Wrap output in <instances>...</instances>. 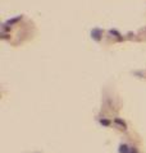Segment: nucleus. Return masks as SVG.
Instances as JSON below:
<instances>
[{"instance_id": "f03ea898", "label": "nucleus", "mask_w": 146, "mask_h": 153, "mask_svg": "<svg viewBox=\"0 0 146 153\" xmlns=\"http://www.w3.org/2000/svg\"><path fill=\"white\" fill-rule=\"evenodd\" d=\"M130 149H131V148L123 143V144H121V146H119L118 152H119V153H130Z\"/></svg>"}, {"instance_id": "423d86ee", "label": "nucleus", "mask_w": 146, "mask_h": 153, "mask_svg": "<svg viewBox=\"0 0 146 153\" xmlns=\"http://www.w3.org/2000/svg\"><path fill=\"white\" fill-rule=\"evenodd\" d=\"M100 124H101V125H104V126H109L110 125V121L108 120V119H101Z\"/></svg>"}, {"instance_id": "6e6552de", "label": "nucleus", "mask_w": 146, "mask_h": 153, "mask_svg": "<svg viewBox=\"0 0 146 153\" xmlns=\"http://www.w3.org/2000/svg\"><path fill=\"white\" fill-rule=\"evenodd\" d=\"M130 153H139V152H137V149H136V148H131Z\"/></svg>"}, {"instance_id": "f257e3e1", "label": "nucleus", "mask_w": 146, "mask_h": 153, "mask_svg": "<svg viewBox=\"0 0 146 153\" xmlns=\"http://www.w3.org/2000/svg\"><path fill=\"white\" fill-rule=\"evenodd\" d=\"M101 36H103V30H100V28H94V30H91V38L92 40L100 41Z\"/></svg>"}, {"instance_id": "20e7f679", "label": "nucleus", "mask_w": 146, "mask_h": 153, "mask_svg": "<svg viewBox=\"0 0 146 153\" xmlns=\"http://www.w3.org/2000/svg\"><path fill=\"white\" fill-rule=\"evenodd\" d=\"M114 123H115V124H118V125L122 126L123 129H126V126H127V125H126V123H124L123 120H121V119H118V117H117L115 120H114Z\"/></svg>"}, {"instance_id": "39448f33", "label": "nucleus", "mask_w": 146, "mask_h": 153, "mask_svg": "<svg viewBox=\"0 0 146 153\" xmlns=\"http://www.w3.org/2000/svg\"><path fill=\"white\" fill-rule=\"evenodd\" d=\"M21 18H22V16H18L17 18H12V19H9V21L7 22V25H13V23H16V22H18V21H21Z\"/></svg>"}, {"instance_id": "0eeeda50", "label": "nucleus", "mask_w": 146, "mask_h": 153, "mask_svg": "<svg viewBox=\"0 0 146 153\" xmlns=\"http://www.w3.org/2000/svg\"><path fill=\"white\" fill-rule=\"evenodd\" d=\"M1 28H3V31H9V27H8L7 23H4V25L1 26Z\"/></svg>"}, {"instance_id": "1a4fd4ad", "label": "nucleus", "mask_w": 146, "mask_h": 153, "mask_svg": "<svg viewBox=\"0 0 146 153\" xmlns=\"http://www.w3.org/2000/svg\"><path fill=\"white\" fill-rule=\"evenodd\" d=\"M0 37H1V38H8V35H7V33H1Z\"/></svg>"}, {"instance_id": "7ed1b4c3", "label": "nucleus", "mask_w": 146, "mask_h": 153, "mask_svg": "<svg viewBox=\"0 0 146 153\" xmlns=\"http://www.w3.org/2000/svg\"><path fill=\"white\" fill-rule=\"evenodd\" d=\"M109 33H110V35H113V36H115V37L118 38L119 41L122 40V37H121V33H119L118 31H115V30H110V31H109Z\"/></svg>"}]
</instances>
